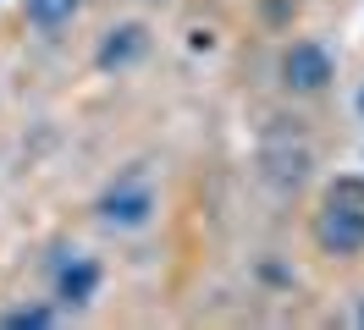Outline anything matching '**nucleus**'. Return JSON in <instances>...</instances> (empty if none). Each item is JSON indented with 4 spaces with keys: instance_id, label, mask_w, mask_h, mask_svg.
<instances>
[{
    "instance_id": "39448f33",
    "label": "nucleus",
    "mask_w": 364,
    "mask_h": 330,
    "mask_svg": "<svg viewBox=\"0 0 364 330\" xmlns=\"http://www.w3.org/2000/svg\"><path fill=\"white\" fill-rule=\"evenodd\" d=\"M61 292H67L72 303H83L94 292V264H72V270H61Z\"/></svg>"
},
{
    "instance_id": "6e6552de",
    "label": "nucleus",
    "mask_w": 364,
    "mask_h": 330,
    "mask_svg": "<svg viewBox=\"0 0 364 330\" xmlns=\"http://www.w3.org/2000/svg\"><path fill=\"white\" fill-rule=\"evenodd\" d=\"M359 116H364V88H359Z\"/></svg>"
},
{
    "instance_id": "423d86ee",
    "label": "nucleus",
    "mask_w": 364,
    "mask_h": 330,
    "mask_svg": "<svg viewBox=\"0 0 364 330\" xmlns=\"http://www.w3.org/2000/svg\"><path fill=\"white\" fill-rule=\"evenodd\" d=\"M138 44H144V33H138V28H122V39H111V44H105V50H100V61H105V66L127 61V55H133Z\"/></svg>"
},
{
    "instance_id": "f03ea898",
    "label": "nucleus",
    "mask_w": 364,
    "mask_h": 330,
    "mask_svg": "<svg viewBox=\"0 0 364 330\" xmlns=\"http://www.w3.org/2000/svg\"><path fill=\"white\" fill-rule=\"evenodd\" d=\"M282 72H287L293 88L315 94V88H326V77H331V61H326V50H315V44H293L287 61H282Z\"/></svg>"
},
{
    "instance_id": "0eeeda50",
    "label": "nucleus",
    "mask_w": 364,
    "mask_h": 330,
    "mask_svg": "<svg viewBox=\"0 0 364 330\" xmlns=\"http://www.w3.org/2000/svg\"><path fill=\"white\" fill-rule=\"evenodd\" d=\"M6 325L11 330H45V325H55V314L50 308H17V314H6Z\"/></svg>"
},
{
    "instance_id": "7ed1b4c3",
    "label": "nucleus",
    "mask_w": 364,
    "mask_h": 330,
    "mask_svg": "<svg viewBox=\"0 0 364 330\" xmlns=\"http://www.w3.org/2000/svg\"><path fill=\"white\" fill-rule=\"evenodd\" d=\"M105 215H111V220H127V226H138V220L149 215V187H127V193H111V198H105Z\"/></svg>"
},
{
    "instance_id": "f257e3e1",
    "label": "nucleus",
    "mask_w": 364,
    "mask_h": 330,
    "mask_svg": "<svg viewBox=\"0 0 364 330\" xmlns=\"http://www.w3.org/2000/svg\"><path fill=\"white\" fill-rule=\"evenodd\" d=\"M315 237L326 253H359L364 248V176H342V182L326 187Z\"/></svg>"
},
{
    "instance_id": "20e7f679",
    "label": "nucleus",
    "mask_w": 364,
    "mask_h": 330,
    "mask_svg": "<svg viewBox=\"0 0 364 330\" xmlns=\"http://www.w3.org/2000/svg\"><path fill=\"white\" fill-rule=\"evenodd\" d=\"M72 11H77V0H28V17L39 28H61Z\"/></svg>"
}]
</instances>
